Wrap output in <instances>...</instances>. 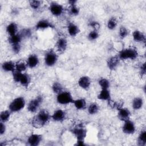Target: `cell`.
I'll return each instance as SVG.
<instances>
[{"label":"cell","instance_id":"cell-11","mask_svg":"<svg viewBox=\"0 0 146 146\" xmlns=\"http://www.w3.org/2000/svg\"><path fill=\"white\" fill-rule=\"evenodd\" d=\"M35 28L37 30H44L48 29H54L55 26L49 20L41 19L36 22Z\"/></svg>","mask_w":146,"mask_h":146},{"label":"cell","instance_id":"cell-36","mask_svg":"<svg viewBox=\"0 0 146 146\" xmlns=\"http://www.w3.org/2000/svg\"><path fill=\"white\" fill-rule=\"evenodd\" d=\"M100 36L99 30H92L90 31L87 35V39L90 41H95Z\"/></svg>","mask_w":146,"mask_h":146},{"label":"cell","instance_id":"cell-32","mask_svg":"<svg viewBox=\"0 0 146 146\" xmlns=\"http://www.w3.org/2000/svg\"><path fill=\"white\" fill-rule=\"evenodd\" d=\"M51 89L52 92L56 95L64 90L62 84L59 82H54L51 86Z\"/></svg>","mask_w":146,"mask_h":146},{"label":"cell","instance_id":"cell-38","mask_svg":"<svg viewBox=\"0 0 146 146\" xmlns=\"http://www.w3.org/2000/svg\"><path fill=\"white\" fill-rule=\"evenodd\" d=\"M29 5L31 9L33 10H38L40 8L42 2L40 1H36V0H31L29 2Z\"/></svg>","mask_w":146,"mask_h":146},{"label":"cell","instance_id":"cell-24","mask_svg":"<svg viewBox=\"0 0 146 146\" xmlns=\"http://www.w3.org/2000/svg\"><path fill=\"white\" fill-rule=\"evenodd\" d=\"M72 104L77 110H84L87 107L86 100L84 98L74 99Z\"/></svg>","mask_w":146,"mask_h":146},{"label":"cell","instance_id":"cell-30","mask_svg":"<svg viewBox=\"0 0 146 146\" xmlns=\"http://www.w3.org/2000/svg\"><path fill=\"white\" fill-rule=\"evenodd\" d=\"M27 68L28 67L27 63L25 61L19 60L15 62V71L21 72H25Z\"/></svg>","mask_w":146,"mask_h":146},{"label":"cell","instance_id":"cell-6","mask_svg":"<svg viewBox=\"0 0 146 146\" xmlns=\"http://www.w3.org/2000/svg\"><path fill=\"white\" fill-rule=\"evenodd\" d=\"M43 102V98L42 95H38L36 97L32 99L29 101L27 106V111L31 113H34L37 112Z\"/></svg>","mask_w":146,"mask_h":146},{"label":"cell","instance_id":"cell-27","mask_svg":"<svg viewBox=\"0 0 146 146\" xmlns=\"http://www.w3.org/2000/svg\"><path fill=\"white\" fill-rule=\"evenodd\" d=\"M137 144L139 146H145L146 145V131L141 130L137 139Z\"/></svg>","mask_w":146,"mask_h":146},{"label":"cell","instance_id":"cell-37","mask_svg":"<svg viewBox=\"0 0 146 146\" xmlns=\"http://www.w3.org/2000/svg\"><path fill=\"white\" fill-rule=\"evenodd\" d=\"M19 33L22 37L23 39L26 38H29L32 35V31L29 28H25L23 29H22Z\"/></svg>","mask_w":146,"mask_h":146},{"label":"cell","instance_id":"cell-10","mask_svg":"<svg viewBox=\"0 0 146 146\" xmlns=\"http://www.w3.org/2000/svg\"><path fill=\"white\" fill-rule=\"evenodd\" d=\"M43 140V136L41 134L32 133L29 135L27 139V143L30 146L39 145Z\"/></svg>","mask_w":146,"mask_h":146},{"label":"cell","instance_id":"cell-40","mask_svg":"<svg viewBox=\"0 0 146 146\" xmlns=\"http://www.w3.org/2000/svg\"><path fill=\"white\" fill-rule=\"evenodd\" d=\"M22 73L23 72H21L17 71H15V70L12 73L13 79V80H14V82H15L17 83H19L20 78H21V75H22Z\"/></svg>","mask_w":146,"mask_h":146},{"label":"cell","instance_id":"cell-13","mask_svg":"<svg viewBox=\"0 0 146 146\" xmlns=\"http://www.w3.org/2000/svg\"><path fill=\"white\" fill-rule=\"evenodd\" d=\"M78 84L82 89L87 91L91 87V80L89 76L83 75L80 76L78 79Z\"/></svg>","mask_w":146,"mask_h":146},{"label":"cell","instance_id":"cell-3","mask_svg":"<svg viewBox=\"0 0 146 146\" xmlns=\"http://www.w3.org/2000/svg\"><path fill=\"white\" fill-rule=\"evenodd\" d=\"M26 106V100L23 96H18L12 100L9 103L8 109L11 113H17L22 111Z\"/></svg>","mask_w":146,"mask_h":146},{"label":"cell","instance_id":"cell-1","mask_svg":"<svg viewBox=\"0 0 146 146\" xmlns=\"http://www.w3.org/2000/svg\"><path fill=\"white\" fill-rule=\"evenodd\" d=\"M51 119V115L46 109H42L37 112V113L31 120V125L35 128H40L46 125Z\"/></svg>","mask_w":146,"mask_h":146},{"label":"cell","instance_id":"cell-14","mask_svg":"<svg viewBox=\"0 0 146 146\" xmlns=\"http://www.w3.org/2000/svg\"><path fill=\"white\" fill-rule=\"evenodd\" d=\"M117 116L120 121L123 122L130 119L131 116V112L128 108L123 107L117 110Z\"/></svg>","mask_w":146,"mask_h":146},{"label":"cell","instance_id":"cell-35","mask_svg":"<svg viewBox=\"0 0 146 146\" xmlns=\"http://www.w3.org/2000/svg\"><path fill=\"white\" fill-rule=\"evenodd\" d=\"M129 34V30L125 26H121L119 28V36L121 39H124L128 36Z\"/></svg>","mask_w":146,"mask_h":146},{"label":"cell","instance_id":"cell-8","mask_svg":"<svg viewBox=\"0 0 146 146\" xmlns=\"http://www.w3.org/2000/svg\"><path fill=\"white\" fill-rule=\"evenodd\" d=\"M48 10L51 14L54 17H60L61 16L64 10L63 6L56 2L52 1L49 4Z\"/></svg>","mask_w":146,"mask_h":146},{"label":"cell","instance_id":"cell-34","mask_svg":"<svg viewBox=\"0 0 146 146\" xmlns=\"http://www.w3.org/2000/svg\"><path fill=\"white\" fill-rule=\"evenodd\" d=\"M98 84L101 89H109L110 87V82L107 78H102L99 79Z\"/></svg>","mask_w":146,"mask_h":146},{"label":"cell","instance_id":"cell-12","mask_svg":"<svg viewBox=\"0 0 146 146\" xmlns=\"http://www.w3.org/2000/svg\"><path fill=\"white\" fill-rule=\"evenodd\" d=\"M67 116V113L65 111L62 109L58 108L54 111L51 115V119L56 122H63Z\"/></svg>","mask_w":146,"mask_h":146},{"label":"cell","instance_id":"cell-21","mask_svg":"<svg viewBox=\"0 0 146 146\" xmlns=\"http://www.w3.org/2000/svg\"><path fill=\"white\" fill-rule=\"evenodd\" d=\"M98 99L109 102L111 100V94L109 89H101L97 96Z\"/></svg>","mask_w":146,"mask_h":146},{"label":"cell","instance_id":"cell-4","mask_svg":"<svg viewBox=\"0 0 146 146\" xmlns=\"http://www.w3.org/2000/svg\"><path fill=\"white\" fill-rule=\"evenodd\" d=\"M56 100L59 104L68 105L72 104L74 101V99L70 91L63 90L56 95Z\"/></svg>","mask_w":146,"mask_h":146},{"label":"cell","instance_id":"cell-42","mask_svg":"<svg viewBox=\"0 0 146 146\" xmlns=\"http://www.w3.org/2000/svg\"><path fill=\"white\" fill-rule=\"evenodd\" d=\"M145 63H142L139 67V73L141 76H144L145 75L146 68H145Z\"/></svg>","mask_w":146,"mask_h":146},{"label":"cell","instance_id":"cell-9","mask_svg":"<svg viewBox=\"0 0 146 146\" xmlns=\"http://www.w3.org/2000/svg\"><path fill=\"white\" fill-rule=\"evenodd\" d=\"M122 132L126 135H133L136 131L135 124L130 119L123 121Z\"/></svg>","mask_w":146,"mask_h":146},{"label":"cell","instance_id":"cell-17","mask_svg":"<svg viewBox=\"0 0 146 146\" xmlns=\"http://www.w3.org/2000/svg\"><path fill=\"white\" fill-rule=\"evenodd\" d=\"M26 62L29 68H34L39 64V59L36 54H31L29 55Z\"/></svg>","mask_w":146,"mask_h":146},{"label":"cell","instance_id":"cell-19","mask_svg":"<svg viewBox=\"0 0 146 146\" xmlns=\"http://www.w3.org/2000/svg\"><path fill=\"white\" fill-rule=\"evenodd\" d=\"M133 40L137 43H143L145 44L146 40V36L144 33L139 30H135L132 33Z\"/></svg>","mask_w":146,"mask_h":146},{"label":"cell","instance_id":"cell-39","mask_svg":"<svg viewBox=\"0 0 146 146\" xmlns=\"http://www.w3.org/2000/svg\"><path fill=\"white\" fill-rule=\"evenodd\" d=\"M88 26L92 28V30H99L100 27V24L95 20H90L88 22Z\"/></svg>","mask_w":146,"mask_h":146},{"label":"cell","instance_id":"cell-45","mask_svg":"<svg viewBox=\"0 0 146 146\" xmlns=\"http://www.w3.org/2000/svg\"><path fill=\"white\" fill-rule=\"evenodd\" d=\"M78 1L76 0H70L68 1V3L69 5H76Z\"/></svg>","mask_w":146,"mask_h":146},{"label":"cell","instance_id":"cell-2","mask_svg":"<svg viewBox=\"0 0 146 146\" xmlns=\"http://www.w3.org/2000/svg\"><path fill=\"white\" fill-rule=\"evenodd\" d=\"M117 55L120 60H133L138 57L139 53L136 48L133 47H127L121 50Z\"/></svg>","mask_w":146,"mask_h":146},{"label":"cell","instance_id":"cell-15","mask_svg":"<svg viewBox=\"0 0 146 146\" xmlns=\"http://www.w3.org/2000/svg\"><path fill=\"white\" fill-rule=\"evenodd\" d=\"M68 46V42L66 38L64 37H59L58 40H56V47L57 51L60 53L62 54L66 51Z\"/></svg>","mask_w":146,"mask_h":146},{"label":"cell","instance_id":"cell-7","mask_svg":"<svg viewBox=\"0 0 146 146\" xmlns=\"http://www.w3.org/2000/svg\"><path fill=\"white\" fill-rule=\"evenodd\" d=\"M71 132L76 139V140H85L87 136V131L83 125H76L71 129Z\"/></svg>","mask_w":146,"mask_h":146},{"label":"cell","instance_id":"cell-43","mask_svg":"<svg viewBox=\"0 0 146 146\" xmlns=\"http://www.w3.org/2000/svg\"><path fill=\"white\" fill-rule=\"evenodd\" d=\"M6 131V126L5 123L0 121V135L1 136L4 135Z\"/></svg>","mask_w":146,"mask_h":146},{"label":"cell","instance_id":"cell-16","mask_svg":"<svg viewBox=\"0 0 146 146\" xmlns=\"http://www.w3.org/2000/svg\"><path fill=\"white\" fill-rule=\"evenodd\" d=\"M120 62V60L118 58L117 55L111 56L109 57L107 60V66L111 71L115 70L119 65Z\"/></svg>","mask_w":146,"mask_h":146},{"label":"cell","instance_id":"cell-20","mask_svg":"<svg viewBox=\"0 0 146 146\" xmlns=\"http://www.w3.org/2000/svg\"><path fill=\"white\" fill-rule=\"evenodd\" d=\"M2 70L6 72H13L15 70V62L13 60L4 61L1 64Z\"/></svg>","mask_w":146,"mask_h":146},{"label":"cell","instance_id":"cell-26","mask_svg":"<svg viewBox=\"0 0 146 146\" xmlns=\"http://www.w3.org/2000/svg\"><path fill=\"white\" fill-rule=\"evenodd\" d=\"M100 110L99 104L96 102H92L89 104L87 107V112L91 115L97 114Z\"/></svg>","mask_w":146,"mask_h":146},{"label":"cell","instance_id":"cell-23","mask_svg":"<svg viewBox=\"0 0 146 146\" xmlns=\"http://www.w3.org/2000/svg\"><path fill=\"white\" fill-rule=\"evenodd\" d=\"M18 25L14 22H10L6 27V31L9 36H12L17 34L18 32Z\"/></svg>","mask_w":146,"mask_h":146},{"label":"cell","instance_id":"cell-44","mask_svg":"<svg viewBox=\"0 0 146 146\" xmlns=\"http://www.w3.org/2000/svg\"><path fill=\"white\" fill-rule=\"evenodd\" d=\"M75 145L83 146V145H86V143L84 140H76V143L75 144Z\"/></svg>","mask_w":146,"mask_h":146},{"label":"cell","instance_id":"cell-28","mask_svg":"<svg viewBox=\"0 0 146 146\" xmlns=\"http://www.w3.org/2000/svg\"><path fill=\"white\" fill-rule=\"evenodd\" d=\"M22 40H23V38L19 33H18L15 35H14L12 36H9L8 37V42L10 44V45L21 43Z\"/></svg>","mask_w":146,"mask_h":146},{"label":"cell","instance_id":"cell-22","mask_svg":"<svg viewBox=\"0 0 146 146\" xmlns=\"http://www.w3.org/2000/svg\"><path fill=\"white\" fill-rule=\"evenodd\" d=\"M31 81V78L30 75L26 72H23L21 75L18 83L20 84L22 87L27 88L30 86Z\"/></svg>","mask_w":146,"mask_h":146},{"label":"cell","instance_id":"cell-33","mask_svg":"<svg viewBox=\"0 0 146 146\" xmlns=\"http://www.w3.org/2000/svg\"><path fill=\"white\" fill-rule=\"evenodd\" d=\"M68 13L71 16H77L80 13V8L77 5H69Z\"/></svg>","mask_w":146,"mask_h":146},{"label":"cell","instance_id":"cell-29","mask_svg":"<svg viewBox=\"0 0 146 146\" xmlns=\"http://www.w3.org/2000/svg\"><path fill=\"white\" fill-rule=\"evenodd\" d=\"M11 113H12L11 112L9 109L6 110L2 111L0 113L1 121L5 123L7 122L11 117Z\"/></svg>","mask_w":146,"mask_h":146},{"label":"cell","instance_id":"cell-5","mask_svg":"<svg viewBox=\"0 0 146 146\" xmlns=\"http://www.w3.org/2000/svg\"><path fill=\"white\" fill-rule=\"evenodd\" d=\"M58 60V55L52 49L47 50L44 56V64L48 67H51L55 66Z\"/></svg>","mask_w":146,"mask_h":146},{"label":"cell","instance_id":"cell-25","mask_svg":"<svg viewBox=\"0 0 146 146\" xmlns=\"http://www.w3.org/2000/svg\"><path fill=\"white\" fill-rule=\"evenodd\" d=\"M143 104L144 100L141 97H135L132 101V108L136 111L140 110L143 107Z\"/></svg>","mask_w":146,"mask_h":146},{"label":"cell","instance_id":"cell-41","mask_svg":"<svg viewBox=\"0 0 146 146\" xmlns=\"http://www.w3.org/2000/svg\"><path fill=\"white\" fill-rule=\"evenodd\" d=\"M11 50L15 54H19L21 50V43H18V44H12L11 45Z\"/></svg>","mask_w":146,"mask_h":146},{"label":"cell","instance_id":"cell-18","mask_svg":"<svg viewBox=\"0 0 146 146\" xmlns=\"http://www.w3.org/2000/svg\"><path fill=\"white\" fill-rule=\"evenodd\" d=\"M67 33L71 37L76 36L80 32L79 26L73 22H69L67 26Z\"/></svg>","mask_w":146,"mask_h":146},{"label":"cell","instance_id":"cell-31","mask_svg":"<svg viewBox=\"0 0 146 146\" xmlns=\"http://www.w3.org/2000/svg\"><path fill=\"white\" fill-rule=\"evenodd\" d=\"M117 26V21L115 17H112L108 19L107 22V27L108 30H113L116 28Z\"/></svg>","mask_w":146,"mask_h":146}]
</instances>
